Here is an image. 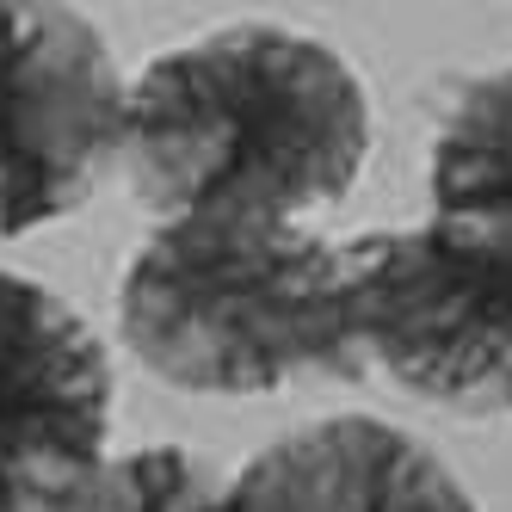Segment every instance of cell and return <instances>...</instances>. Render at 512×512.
Wrapping results in <instances>:
<instances>
[{
	"mask_svg": "<svg viewBox=\"0 0 512 512\" xmlns=\"http://www.w3.org/2000/svg\"><path fill=\"white\" fill-rule=\"evenodd\" d=\"M371 161V93L352 62L284 25H229L161 50L124 105V167L155 223L186 210L340 204Z\"/></svg>",
	"mask_w": 512,
	"mask_h": 512,
	"instance_id": "6da1fadb",
	"label": "cell"
},
{
	"mask_svg": "<svg viewBox=\"0 0 512 512\" xmlns=\"http://www.w3.org/2000/svg\"><path fill=\"white\" fill-rule=\"evenodd\" d=\"M124 346L192 395L364 383L346 241L266 210H186L149 229L118 284Z\"/></svg>",
	"mask_w": 512,
	"mask_h": 512,
	"instance_id": "7a4b0ae2",
	"label": "cell"
},
{
	"mask_svg": "<svg viewBox=\"0 0 512 512\" xmlns=\"http://www.w3.org/2000/svg\"><path fill=\"white\" fill-rule=\"evenodd\" d=\"M364 371L469 420L512 414V229L426 216L346 241Z\"/></svg>",
	"mask_w": 512,
	"mask_h": 512,
	"instance_id": "3957f363",
	"label": "cell"
},
{
	"mask_svg": "<svg viewBox=\"0 0 512 512\" xmlns=\"http://www.w3.org/2000/svg\"><path fill=\"white\" fill-rule=\"evenodd\" d=\"M130 87L87 13L0 7V235H31L93 204L124 161Z\"/></svg>",
	"mask_w": 512,
	"mask_h": 512,
	"instance_id": "277c9868",
	"label": "cell"
},
{
	"mask_svg": "<svg viewBox=\"0 0 512 512\" xmlns=\"http://www.w3.org/2000/svg\"><path fill=\"white\" fill-rule=\"evenodd\" d=\"M112 438V358L50 284L0 272V512H50Z\"/></svg>",
	"mask_w": 512,
	"mask_h": 512,
	"instance_id": "5b68a950",
	"label": "cell"
},
{
	"mask_svg": "<svg viewBox=\"0 0 512 512\" xmlns=\"http://www.w3.org/2000/svg\"><path fill=\"white\" fill-rule=\"evenodd\" d=\"M216 512H475V494L426 438L371 414H334L253 451Z\"/></svg>",
	"mask_w": 512,
	"mask_h": 512,
	"instance_id": "8992f818",
	"label": "cell"
},
{
	"mask_svg": "<svg viewBox=\"0 0 512 512\" xmlns=\"http://www.w3.org/2000/svg\"><path fill=\"white\" fill-rule=\"evenodd\" d=\"M432 216L512 229V62L475 75L438 124Z\"/></svg>",
	"mask_w": 512,
	"mask_h": 512,
	"instance_id": "52a82bcc",
	"label": "cell"
},
{
	"mask_svg": "<svg viewBox=\"0 0 512 512\" xmlns=\"http://www.w3.org/2000/svg\"><path fill=\"white\" fill-rule=\"evenodd\" d=\"M229 475L192 445H142L87 469L50 512H216Z\"/></svg>",
	"mask_w": 512,
	"mask_h": 512,
	"instance_id": "ba28073f",
	"label": "cell"
}]
</instances>
